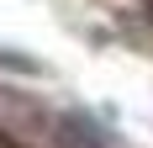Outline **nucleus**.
<instances>
[{"mask_svg":"<svg viewBox=\"0 0 153 148\" xmlns=\"http://www.w3.org/2000/svg\"><path fill=\"white\" fill-rule=\"evenodd\" d=\"M0 148H16V143H11V138H0Z\"/></svg>","mask_w":153,"mask_h":148,"instance_id":"1","label":"nucleus"}]
</instances>
